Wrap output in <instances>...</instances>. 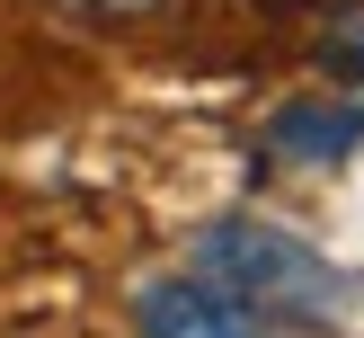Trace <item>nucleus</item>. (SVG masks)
<instances>
[{
    "mask_svg": "<svg viewBox=\"0 0 364 338\" xmlns=\"http://www.w3.org/2000/svg\"><path fill=\"white\" fill-rule=\"evenodd\" d=\"M355 142H364V80H347V71H320V89H294L267 116V152L294 169H329Z\"/></svg>",
    "mask_w": 364,
    "mask_h": 338,
    "instance_id": "nucleus-3",
    "label": "nucleus"
},
{
    "mask_svg": "<svg viewBox=\"0 0 364 338\" xmlns=\"http://www.w3.org/2000/svg\"><path fill=\"white\" fill-rule=\"evenodd\" d=\"M36 9H53L63 27H98V36H116V27H142V18H160L169 0H36Z\"/></svg>",
    "mask_w": 364,
    "mask_h": 338,
    "instance_id": "nucleus-4",
    "label": "nucleus"
},
{
    "mask_svg": "<svg viewBox=\"0 0 364 338\" xmlns=\"http://www.w3.org/2000/svg\"><path fill=\"white\" fill-rule=\"evenodd\" d=\"M187 267H205L213 285H231V294H249L258 312L294 320V312H320V302L338 294L329 258H320L302 231L267 223V213H223V223H205L187 241Z\"/></svg>",
    "mask_w": 364,
    "mask_h": 338,
    "instance_id": "nucleus-1",
    "label": "nucleus"
},
{
    "mask_svg": "<svg viewBox=\"0 0 364 338\" xmlns=\"http://www.w3.org/2000/svg\"><path fill=\"white\" fill-rule=\"evenodd\" d=\"M134 329L142 338H267L276 312H258L249 294L213 285L205 267H178V276H160V285L134 294Z\"/></svg>",
    "mask_w": 364,
    "mask_h": 338,
    "instance_id": "nucleus-2",
    "label": "nucleus"
}]
</instances>
